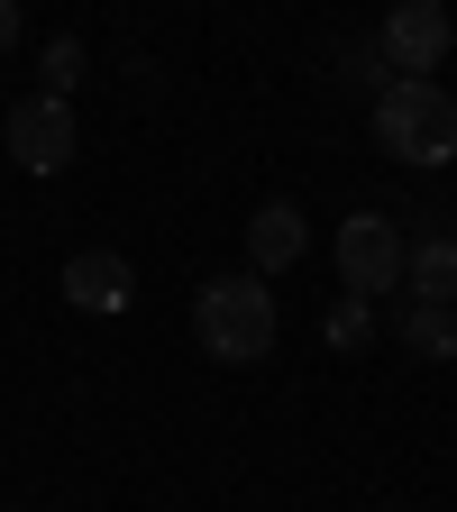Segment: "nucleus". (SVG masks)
<instances>
[{
  "label": "nucleus",
  "instance_id": "f257e3e1",
  "mask_svg": "<svg viewBox=\"0 0 457 512\" xmlns=\"http://www.w3.org/2000/svg\"><path fill=\"white\" fill-rule=\"evenodd\" d=\"M192 339H202L220 366L275 357V293H266V275H211L202 293H192Z\"/></svg>",
  "mask_w": 457,
  "mask_h": 512
},
{
  "label": "nucleus",
  "instance_id": "f03ea898",
  "mask_svg": "<svg viewBox=\"0 0 457 512\" xmlns=\"http://www.w3.org/2000/svg\"><path fill=\"white\" fill-rule=\"evenodd\" d=\"M375 138L403 165H457V101L439 83H394L375 101Z\"/></svg>",
  "mask_w": 457,
  "mask_h": 512
},
{
  "label": "nucleus",
  "instance_id": "7ed1b4c3",
  "mask_svg": "<svg viewBox=\"0 0 457 512\" xmlns=\"http://www.w3.org/2000/svg\"><path fill=\"white\" fill-rule=\"evenodd\" d=\"M448 46H457V19L439 0H403V10H384V28H375V55H384L394 83H430Z\"/></svg>",
  "mask_w": 457,
  "mask_h": 512
},
{
  "label": "nucleus",
  "instance_id": "20e7f679",
  "mask_svg": "<svg viewBox=\"0 0 457 512\" xmlns=\"http://www.w3.org/2000/svg\"><path fill=\"white\" fill-rule=\"evenodd\" d=\"M403 229L384 220V211H348L339 220V284L357 293V302H375V293H403Z\"/></svg>",
  "mask_w": 457,
  "mask_h": 512
},
{
  "label": "nucleus",
  "instance_id": "39448f33",
  "mask_svg": "<svg viewBox=\"0 0 457 512\" xmlns=\"http://www.w3.org/2000/svg\"><path fill=\"white\" fill-rule=\"evenodd\" d=\"M0 138H10V156L28 165V174H64L74 165V101H55V92H28L10 119H0Z\"/></svg>",
  "mask_w": 457,
  "mask_h": 512
},
{
  "label": "nucleus",
  "instance_id": "423d86ee",
  "mask_svg": "<svg viewBox=\"0 0 457 512\" xmlns=\"http://www.w3.org/2000/svg\"><path fill=\"white\" fill-rule=\"evenodd\" d=\"M128 293H138V275H128V256H119V247H83V256H64V302H74V311L119 320Z\"/></svg>",
  "mask_w": 457,
  "mask_h": 512
},
{
  "label": "nucleus",
  "instance_id": "0eeeda50",
  "mask_svg": "<svg viewBox=\"0 0 457 512\" xmlns=\"http://www.w3.org/2000/svg\"><path fill=\"white\" fill-rule=\"evenodd\" d=\"M302 247H311L302 211H293V202H266V211L247 220V275H284V266H302Z\"/></svg>",
  "mask_w": 457,
  "mask_h": 512
},
{
  "label": "nucleus",
  "instance_id": "6e6552de",
  "mask_svg": "<svg viewBox=\"0 0 457 512\" xmlns=\"http://www.w3.org/2000/svg\"><path fill=\"white\" fill-rule=\"evenodd\" d=\"M403 284H412V302L457 311V238H448V229H430V238L403 256Z\"/></svg>",
  "mask_w": 457,
  "mask_h": 512
},
{
  "label": "nucleus",
  "instance_id": "1a4fd4ad",
  "mask_svg": "<svg viewBox=\"0 0 457 512\" xmlns=\"http://www.w3.org/2000/svg\"><path fill=\"white\" fill-rule=\"evenodd\" d=\"M403 339H412V357H457V311H439V302H403Z\"/></svg>",
  "mask_w": 457,
  "mask_h": 512
},
{
  "label": "nucleus",
  "instance_id": "9d476101",
  "mask_svg": "<svg viewBox=\"0 0 457 512\" xmlns=\"http://www.w3.org/2000/svg\"><path fill=\"white\" fill-rule=\"evenodd\" d=\"M320 339H330V348H366V339H375V302L339 293V302H330V320H320Z\"/></svg>",
  "mask_w": 457,
  "mask_h": 512
},
{
  "label": "nucleus",
  "instance_id": "9b49d317",
  "mask_svg": "<svg viewBox=\"0 0 457 512\" xmlns=\"http://www.w3.org/2000/svg\"><path fill=\"white\" fill-rule=\"evenodd\" d=\"M83 74H92L83 37H55V46H46V92H55V101H74V92H83Z\"/></svg>",
  "mask_w": 457,
  "mask_h": 512
},
{
  "label": "nucleus",
  "instance_id": "f8f14e48",
  "mask_svg": "<svg viewBox=\"0 0 457 512\" xmlns=\"http://www.w3.org/2000/svg\"><path fill=\"white\" fill-rule=\"evenodd\" d=\"M339 83H348V92H366V101L394 92V74H384V55H375V46H348V55H339Z\"/></svg>",
  "mask_w": 457,
  "mask_h": 512
},
{
  "label": "nucleus",
  "instance_id": "ddd939ff",
  "mask_svg": "<svg viewBox=\"0 0 457 512\" xmlns=\"http://www.w3.org/2000/svg\"><path fill=\"white\" fill-rule=\"evenodd\" d=\"M19 46V0H0V55Z\"/></svg>",
  "mask_w": 457,
  "mask_h": 512
}]
</instances>
